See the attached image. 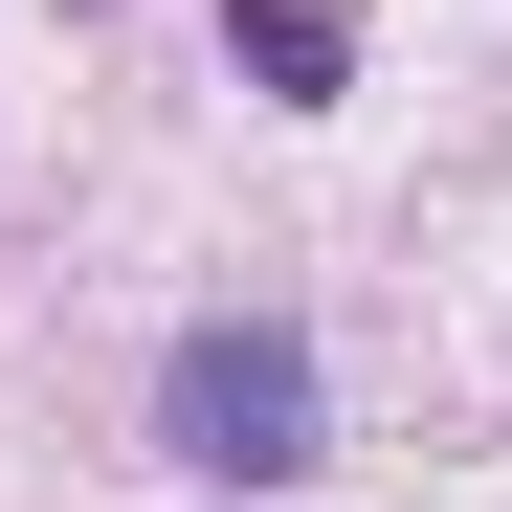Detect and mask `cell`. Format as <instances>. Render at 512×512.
<instances>
[{
  "label": "cell",
  "mask_w": 512,
  "mask_h": 512,
  "mask_svg": "<svg viewBox=\"0 0 512 512\" xmlns=\"http://www.w3.org/2000/svg\"><path fill=\"white\" fill-rule=\"evenodd\" d=\"M223 67L268 112H334V90H357V0H223Z\"/></svg>",
  "instance_id": "2"
},
{
  "label": "cell",
  "mask_w": 512,
  "mask_h": 512,
  "mask_svg": "<svg viewBox=\"0 0 512 512\" xmlns=\"http://www.w3.org/2000/svg\"><path fill=\"white\" fill-rule=\"evenodd\" d=\"M156 446H179L201 490H312V468H334V357H312V312H179V334H156Z\"/></svg>",
  "instance_id": "1"
}]
</instances>
